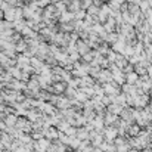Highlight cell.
I'll list each match as a JSON object with an SVG mask.
<instances>
[{
    "instance_id": "6da1fadb",
    "label": "cell",
    "mask_w": 152,
    "mask_h": 152,
    "mask_svg": "<svg viewBox=\"0 0 152 152\" xmlns=\"http://www.w3.org/2000/svg\"><path fill=\"white\" fill-rule=\"evenodd\" d=\"M139 77H137V74L136 72H130L129 75H127V81L130 83V84H133V83H136V80H137Z\"/></svg>"
}]
</instances>
